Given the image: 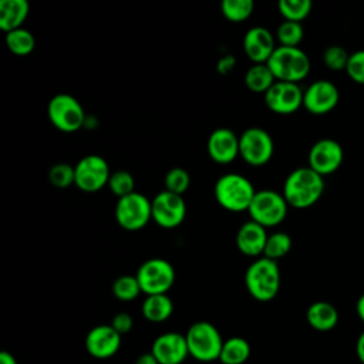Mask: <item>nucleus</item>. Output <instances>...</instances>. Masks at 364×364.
Returning a JSON list of instances; mask_svg holds the SVG:
<instances>
[{
	"label": "nucleus",
	"instance_id": "1",
	"mask_svg": "<svg viewBox=\"0 0 364 364\" xmlns=\"http://www.w3.org/2000/svg\"><path fill=\"white\" fill-rule=\"evenodd\" d=\"M324 192V179L310 166H300L293 169L284 183L283 196L289 206L296 209H306L313 206Z\"/></svg>",
	"mask_w": 364,
	"mask_h": 364
},
{
	"label": "nucleus",
	"instance_id": "2",
	"mask_svg": "<svg viewBox=\"0 0 364 364\" xmlns=\"http://www.w3.org/2000/svg\"><path fill=\"white\" fill-rule=\"evenodd\" d=\"M245 286L257 301L273 300L280 289V267L277 262L264 256L257 257L246 269Z\"/></svg>",
	"mask_w": 364,
	"mask_h": 364
},
{
	"label": "nucleus",
	"instance_id": "3",
	"mask_svg": "<svg viewBox=\"0 0 364 364\" xmlns=\"http://www.w3.org/2000/svg\"><path fill=\"white\" fill-rule=\"evenodd\" d=\"M213 193L215 199L223 209L242 212L249 209L256 195V189L246 176L230 172L218 178Z\"/></svg>",
	"mask_w": 364,
	"mask_h": 364
},
{
	"label": "nucleus",
	"instance_id": "4",
	"mask_svg": "<svg viewBox=\"0 0 364 364\" xmlns=\"http://www.w3.org/2000/svg\"><path fill=\"white\" fill-rule=\"evenodd\" d=\"M266 64L276 81L299 84L310 73V58L299 47L277 46Z\"/></svg>",
	"mask_w": 364,
	"mask_h": 364
},
{
	"label": "nucleus",
	"instance_id": "5",
	"mask_svg": "<svg viewBox=\"0 0 364 364\" xmlns=\"http://www.w3.org/2000/svg\"><path fill=\"white\" fill-rule=\"evenodd\" d=\"M189 355L200 363L219 360L223 340L219 330L209 321H196L185 333Z\"/></svg>",
	"mask_w": 364,
	"mask_h": 364
},
{
	"label": "nucleus",
	"instance_id": "6",
	"mask_svg": "<svg viewBox=\"0 0 364 364\" xmlns=\"http://www.w3.org/2000/svg\"><path fill=\"white\" fill-rule=\"evenodd\" d=\"M50 122L63 132H75L85 124V112L80 101L67 94H55L47 104Z\"/></svg>",
	"mask_w": 364,
	"mask_h": 364
},
{
	"label": "nucleus",
	"instance_id": "7",
	"mask_svg": "<svg viewBox=\"0 0 364 364\" xmlns=\"http://www.w3.org/2000/svg\"><path fill=\"white\" fill-rule=\"evenodd\" d=\"M136 279L142 293L151 294H166L175 282V269L171 262L152 257L141 263L136 270Z\"/></svg>",
	"mask_w": 364,
	"mask_h": 364
},
{
	"label": "nucleus",
	"instance_id": "8",
	"mask_svg": "<svg viewBox=\"0 0 364 364\" xmlns=\"http://www.w3.org/2000/svg\"><path fill=\"white\" fill-rule=\"evenodd\" d=\"M114 213L117 223L122 229L129 232L139 230L145 228L146 223L152 219L151 199L135 191L117 200Z\"/></svg>",
	"mask_w": 364,
	"mask_h": 364
},
{
	"label": "nucleus",
	"instance_id": "9",
	"mask_svg": "<svg viewBox=\"0 0 364 364\" xmlns=\"http://www.w3.org/2000/svg\"><path fill=\"white\" fill-rule=\"evenodd\" d=\"M287 202L283 193L272 189L256 191V195L247 209L250 219L264 228L282 223L287 215Z\"/></svg>",
	"mask_w": 364,
	"mask_h": 364
},
{
	"label": "nucleus",
	"instance_id": "10",
	"mask_svg": "<svg viewBox=\"0 0 364 364\" xmlns=\"http://www.w3.org/2000/svg\"><path fill=\"white\" fill-rule=\"evenodd\" d=\"M274 152L272 135L260 127H249L239 135V156L252 166L267 164Z\"/></svg>",
	"mask_w": 364,
	"mask_h": 364
},
{
	"label": "nucleus",
	"instance_id": "11",
	"mask_svg": "<svg viewBox=\"0 0 364 364\" xmlns=\"http://www.w3.org/2000/svg\"><path fill=\"white\" fill-rule=\"evenodd\" d=\"M74 185L84 192H97L108 185L111 176L108 162L95 154L82 156L75 165Z\"/></svg>",
	"mask_w": 364,
	"mask_h": 364
},
{
	"label": "nucleus",
	"instance_id": "12",
	"mask_svg": "<svg viewBox=\"0 0 364 364\" xmlns=\"http://www.w3.org/2000/svg\"><path fill=\"white\" fill-rule=\"evenodd\" d=\"M152 220L165 229L179 226L186 216V203L182 195H176L166 189L158 192L151 199Z\"/></svg>",
	"mask_w": 364,
	"mask_h": 364
},
{
	"label": "nucleus",
	"instance_id": "13",
	"mask_svg": "<svg viewBox=\"0 0 364 364\" xmlns=\"http://www.w3.org/2000/svg\"><path fill=\"white\" fill-rule=\"evenodd\" d=\"M303 90L296 82L276 81L264 94L267 108L276 114H293L303 105Z\"/></svg>",
	"mask_w": 364,
	"mask_h": 364
},
{
	"label": "nucleus",
	"instance_id": "14",
	"mask_svg": "<svg viewBox=\"0 0 364 364\" xmlns=\"http://www.w3.org/2000/svg\"><path fill=\"white\" fill-rule=\"evenodd\" d=\"M343 148L331 138L316 141L309 151V166L321 176L336 172L343 162Z\"/></svg>",
	"mask_w": 364,
	"mask_h": 364
},
{
	"label": "nucleus",
	"instance_id": "15",
	"mask_svg": "<svg viewBox=\"0 0 364 364\" xmlns=\"http://www.w3.org/2000/svg\"><path fill=\"white\" fill-rule=\"evenodd\" d=\"M338 100V88L327 80H317L311 82L303 92V107L314 115L330 112L336 108Z\"/></svg>",
	"mask_w": 364,
	"mask_h": 364
},
{
	"label": "nucleus",
	"instance_id": "16",
	"mask_svg": "<svg viewBox=\"0 0 364 364\" xmlns=\"http://www.w3.org/2000/svg\"><path fill=\"white\" fill-rule=\"evenodd\" d=\"M121 337L111 324L95 326L85 336V350L94 358H109L118 353Z\"/></svg>",
	"mask_w": 364,
	"mask_h": 364
},
{
	"label": "nucleus",
	"instance_id": "17",
	"mask_svg": "<svg viewBox=\"0 0 364 364\" xmlns=\"http://www.w3.org/2000/svg\"><path fill=\"white\" fill-rule=\"evenodd\" d=\"M151 353L159 364H182L189 355L185 334L168 331L158 336L152 343Z\"/></svg>",
	"mask_w": 364,
	"mask_h": 364
},
{
	"label": "nucleus",
	"instance_id": "18",
	"mask_svg": "<svg viewBox=\"0 0 364 364\" xmlns=\"http://www.w3.org/2000/svg\"><path fill=\"white\" fill-rule=\"evenodd\" d=\"M208 154L216 164L233 162L239 156V136L230 128H216L208 138Z\"/></svg>",
	"mask_w": 364,
	"mask_h": 364
},
{
	"label": "nucleus",
	"instance_id": "19",
	"mask_svg": "<svg viewBox=\"0 0 364 364\" xmlns=\"http://www.w3.org/2000/svg\"><path fill=\"white\" fill-rule=\"evenodd\" d=\"M276 41L270 30L262 26L250 27L243 37V50L253 64L267 63L276 48Z\"/></svg>",
	"mask_w": 364,
	"mask_h": 364
},
{
	"label": "nucleus",
	"instance_id": "20",
	"mask_svg": "<svg viewBox=\"0 0 364 364\" xmlns=\"http://www.w3.org/2000/svg\"><path fill=\"white\" fill-rule=\"evenodd\" d=\"M266 228L255 220H247L240 225L236 233V246L240 253L249 257L263 256L264 246L267 242Z\"/></svg>",
	"mask_w": 364,
	"mask_h": 364
},
{
	"label": "nucleus",
	"instance_id": "21",
	"mask_svg": "<svg viewBox=\"0 0 364 364\" xmlns=\"http://www.w3.org/2000/svg\"><path fill=\"white\" fill-rule=\"evenodd\" d=\"M307 323L317 331H330L338 323V311L328 301H314L306 311Z\"/></svg>",
	"mask_w": 364,
	"mask_h": 364
},
{
	"label": "nucleus",
	"instance_id": "22",
	"mask_svg": "<svg viewBox=\"0 0 364 364\" xmlns=\"http://www.w3.org/2000/svg\"><path fill=\"white\" fill-rule=\"evenodd\" d=\"M30 11L27 0H1L0 1V28L6 33L20 28Z\"/></svg>",
	"mask_w": 364,
	"mask_h": 364
},
{
	"label": "nucleus",
	"instance_id": "23",
	"mask_svg": "<svg viewBox=\"0 0 364 364\" xmlns=\"http://www.w3.org/2000/svg\"><path fill=\"white\" fill-rule=\"evenodd\" d=\"M142 316L151 323H162L173 313V301L168 294L146 296L141 306Z\"/></svg>",
	"mask_w": 364,
	"mask_h": 364
},
{
	"label": "nucleus",
	"instance_id": "24",
	"mask_svg": "<svg viewBox=\"0 0 364 364\" xmlns=\"http://www.w3.org/2000/svg\"><path fill=\"white\" fill-rule=\"evenodd\" d=\"M252 353L250 344L246 338L235 336L223 341L220 351V363L222 364H243L249 360Z\"/></svg>",
	"mask_w": 364,
	"mask_h": 364
},
{
	"label": "nucleus",
	"instance_id": "25",
	"mask_svg": "<svg viewBox=\"0 0 364 364\" xmlns=\"http://www.w3.org/2000/svg\"><path fill=\"white\" fill-rule=\"evenodd\" d=\"M274 82H276V78L266 63L253 64L245 73V85L252 92L264 94Z\"/></svg>",
	"mask_w": 364,
	"mask_h": 364
},
{
	"label": "nucleus",
	"instance_id": "26",
	"mask_svg": "<svg viewBox=\"0 0 364 364\" xmlns=\"http://www.w3.org/2000/svg\"><path fill=\"white\" fill-rule=\"evenodd\" d=\"M4 41L7 48L16 55H27L36 47L34 34L30 30L23 27L6 33Z\"/></svg>",
	"mask_w": 364,
	"mask_h": 364
},
{
	"label": "nucleus",
	"instance_id": "27",
	"mask_svg": "<svg viewBox=\"0 0 364 364\" xmlns=\"http://www.w3.org/2000/svg\"><path fill=\"white\" fill-rule=\"evenodd\" d=\"M141 293L142 290L135 274H122L112 283V294L121 301L135 300Z\"/></svg>",
	"mask_w": 364,
	"mask_h": 364
},
{
	"label": "nucleus",
	"instance_id": "28",
	"mask_svg": "<svg viewBox=\"0 0 364 364\" xmlns=\"http://www.w3.org/2000/svg\"><path fill=\"white\" fill-rule=\"evenodd\" d=\"M279 13L284 20L301 23L310 11H311V1L310 0H280L277 3Z\"/></svg>",
	"mask_w": 364,
	"mask_h": 364
},
{
	"label": "nucleus",
	"instance_id": "29",
	"mask_svg": "<svg viewBox=\"0 0 364 364\" xmlns=\"http://www.w3.org/2000/svg\"><path fill=\"white\" fill-rule=\"evenodd\" d=\"M255 10L253 0H223L220 11L230 21H243L252 16Z\"/></svg>",
	"mask_w": 364,
	"mask_h": 364
},
{
	"label": "nucleus",
	"instance_id": "30",
	"mask_svg": "<svg viewBox=\"0 0 364 364\" xmlns=\"http://www.w3.org/2000/svg\"><path fill=\"white\" fill-rule=\"evenodd\" d=\"M291 249V237L284 232H274L267 236L263 256L276 260L286 256Z\"/></svg>",
	"mask_w": 364,
	"mask_h": 364
},
{
	"label": "nucleus",
	"instance_id": "31",
	"mask_svg": "<svg viewBox=\"0 0 364 364\" xmlns=\"http://www.w3.org/2000/svg\"><path fill=\"white\" fill-rule=\"evenodd\" d=\"M107 186L119 199L122 196H127V195L135 192V179L129 171L118 169V171L111 172Z\"/></svg>",
	"mask_w": 364,
	"mask_h": 364
},
{
	"label": "nucleus",
	"instance_id": "32",
	"mask_svg": "<svg viewBox=\"0 0 364 364\" xmlns=\"http://www.w3.org/2000/svg\"><path fill=\"white\" fill-rule=\"evenodd\" d=\"M303 36H304L303 26L301 23H297V21L284 20L283 23L279 24L276 30V37L280 46H284V47H297L303 40Z\"/></svg>",
	"mask_w": 364,
	"mask_h": 364
},
{
	"label": "nucleus",
	"instance_id": "33",
	"mask_svg": "<svg viewBox=\"0 0 364 364\" xmlns=\"http://www.w3.org/2000/svg\"><path fill=\"white\" fill-rule=\"evenodd\" d=\"M48 181L53 186L60 188V189L74 185V181H75L74 166L68 165L65 162L54 164L48 171Z\"/></svg>",
	"mask_w": 364,
	"mask_h": 364
},
{
	"label": "nucleus",
	"instance_id": "34",
	"mask_svg": "<svg viewBox=\"0 0 364 364\" xmlns=\"http://www.w3.org/2000/svg\"><path fill=\"white\" fill-rule=\"evenodd\" d=\"M165 189L176 195H182L191 185V176L188 171L182 166L171 168L165 175Z\"/></svg>",
	"mask_w": 364,
	"mask_h": 364
},
{
	"label": "nucleus",
	"instance_id": "35",
	"mask_svg": "<svg viewBox=\"0 0 364 364\" xmlns=\"http://www.w3.org/2000/svg\"><path fill=\"white\" fill-rule=\"evenodd\" d=\"M350 54L347 50L341 46H330L324 50L323 53V61L324 64L333 70V71H341L346 70L347 63H348Z\"/></svg>",
	"mask_w": 364,
	"mask_h": 364
},
{
	"label": "nucleus",
	"instance_id": "36",
	"mask_svg": "<svg viewBox=\"0 0 364 364\" xmlns=\"http://www.w3.org/2000/svg\"><path fill=\"white\" fill-rule=\"evenodd\" d=\"M346 71L354 82L364 84V50H358L350 54Z\"/></svg>",
	"mask_w": 364,
	"mask_h": 364
},
{
	"label": "nucleus",
	"instance_id": "37",
	"mask_svg": "<svg viewBox=\"0 0 364 364\" xmlns=\"http://www.w3.org/2000/svg\"><path fill=\"white\" fill-rule=\"evenodd\" d=\"M111 326L114 327V330L117 333H119L121 336L129 333L134 327V318L129 313H125V311H119L117 313L112 320H111Z\"/></svg>",
	"mask_w": 364,
	"mask_h": 364
},
{
	"label": "nucleus",
	"instance_id": "38",
	"mask_svg": "<svg viewBox=\"0 0 364 364\" xmlns=\"http://www.w3.org/2000/svg\"><path fill=\"white\" fill-rule=\"evenodd\" d=\"M236 67V58L233 54H225L216 61V71L220 75L230 74Z\"/></svg>",
	"mask_w": 364,
	"mask_h": 364
},
{
	"label": "nucleus",
	"instance_id": "39",
	"mask_svg": "<svg viewBox=\"0 0 364 364\" xmlns=\"http://www.w3.org/2000/svg\"><path fill=\"white\" fill-rule=\"evenodd\" d=\"M355 354H357L360 363L364 364V331L358 336V338L355 341Z\"/></svg>",
	"mask_w": 364,
	"mask_h": 364
},
{
	"label": "nucleus",
	"instance_id": "40",
	"mask_svg": "<svg viewBox=\"0 0 364 364\" xmlns=\"http://www.w3.org/2000/svg\"><path fill=\"white\" fill-rule=\"evenodd\" d=\"M135 364H159L158 360L152 355V353H145L142 355L138 357V360L135 361Z\"/></svg>",
	"mask_w": 364,
	"mask_h": 364
},
{
	"label": "nucleus",
	"instance_id": "41",
	"mask_svg": "<svg viewBox=\"0 0 364 364\" xmlns=\"http://www.w3.org/2000/svg\"><path fill=\"white\" fill-rule=\"evenodd\" d=\"M0 364H17V361L11 353L1 351L0 353Z\"/></svg>",
	"mask_w": 364,
	"mask_h": 364
},
{
	"label": "nucleus",
	"instance_id": "42",
	"mask_svg": "<svg viewBox=\"0 0 364 364\" xmlns=\"http://www.w3.org/2000/svg\"><path fill=\"white\" fill-rule=\"evenodd\" d=\"M355 311H357V316L360 317V320L364 323V293L358 297V300L355 303Z\"/></svg>",
	"mask_w": 364,
	"mask_h": 364
}]
</instances>
